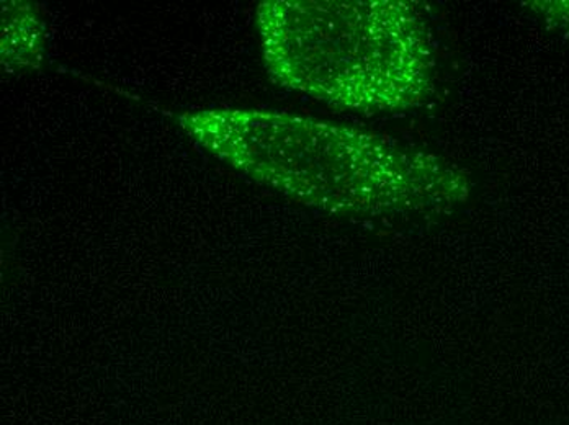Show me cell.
<instances>
[{
  "mask_svg": "<svg viewBox=\"0 0 569 425\" xmlns=\"http://www.w3.org/2000/svg\"><path fill=\"white\" fill-rule=\"evenodd\" d=\"M180 127L252 181L342 216L449 212L470 175L432 152L359 128L257 110L183 113Z\"/></svg>",
  "mask_w": 569,
  "mask_h": 425,
  "instance_id": "obj_1",
  "label": "cell"
},
{
  "mask_svg": "<svg viewBox=\"0 0 569 425\" xmlns=\"http://www.w3.org/2000/svg\"><path fill=\"white\" fill-rule=\"evenodd\" d=\"M257 29L270 78L336 109L406 112L436 88L432 34L405 0H267Z\"/></svg>",
  "mask_w": 569,
  "mask_h": 425,
  "instance_id": "obj_2",
  "label": "cell"
},
{
  "mask_svg": "<svg viewBox=\"0 0 569 425\" xmlns=\"http://www.w3.org/2000/svg\"><path fill=\"white\" fill-rule=\"evenodd\" d=\"M9 12V17H3V27L16 30L19 40L13 43L3 44V61L29 62L34 65V61H40V41L43 37V26L31 16L29 7H19V9H3Z\"/></svg>",
  "mask_w": 569,
  "mask_h": 425,
  "instance_id": "obj_3",
  "label": "cell"
}]
</instances>
